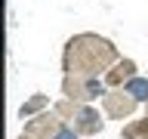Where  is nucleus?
<instances>
[{
  "instance_id": "1",
  "label": "nucleus",
  "mask_w": 148,
  "mask_h": 139,
  "mask_svg": "<svg viewBox=\"0 0 148 139\" xmlns=\"http://www.w3.org/2000/svg\"><path fill=\"white\" fill-rule=\"evenodd\" d=\"M127 93L133 96V99H148V81H130L127 83Z\"/></svg>"
}]
</instances>
